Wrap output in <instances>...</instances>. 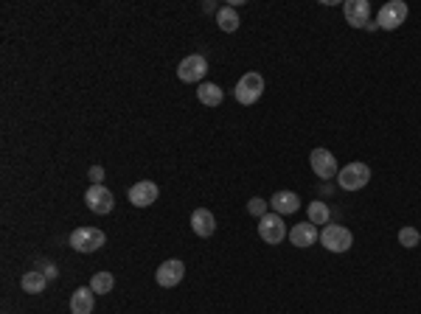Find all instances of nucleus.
I'll list each match as a JSON object with an SVG mask.
<instances>
[{"instance_id": "nucleus-1", "label": "nucleus", "mask_w": 421, "mask_h": 314, "mask_svg": "<svg viewBox=\"0 0 421 314\" xmlns=\"http://www.w3.org/2000/svg\"><path fill=\"white\" fill-rule=\"evenodd\" d=\"M104 242H107V236L99 228H87L84 225V228H76L70 233V247L76 253H96L99 247H104Z\"/></svg>"}, {"instance_id": "nucleus-2", "label": "nucleus", "mask_w": 421, "mask_h": 314, "mask_svg": "<svg viewBox=\"0 0 421 314\" xmlns=\"http://www.w3.org/2000/svg\"><path fill=\"white\" fill-rule=\"evenodd\" d=\"M320 244H323L329 253H346V250H351L354 236H351V230L343 228V225H326L323 233H320Z\"/></svg>"}, {"instance_id": "nucleus-3", "label": "nucleus", "mask_w": 421, "mask_h": 314, "mask_svg": "<svg viewBox=\"0 0 421 314\" xmlns=\"http://www.w3.org/2000/svg\"><path fill=\"white\" fill-rule=\"evenodd\" d=\"M261 93H264V76L261 73H244L236 84V101L244 107L256 104L261 98Z\"/></svg>"}, {"instance_id": "nucleus-4", "label": "nucleus", "mask_w": 421, "mask_h": 314, "mask_svg": "<svg viewBox=\"0 0 421 314\" xmlns=\"http://www.w3.org/2000/svg\"><path fill=\"white\" fill-rule=\"evenodd\" d=\"M368 180H371V169L365 163H348L346 169L337 171V183L346 191H360L368 185Z\"/></svg>"}, {"instance_id": "nucleus-5", "label": "nucleus", "mask_w": 421, "mask_h": 314, "mask_svg": "<svg viewBox=\"0 0 421 314\" xmlns=\"http://www.w3.org/2000/svg\"><path fill=\"white\" fill-rule=\"evenodd\" d=\"M405 20H408V3H405V0H391V3H385V6L379 8V14H377V25L385 28V31L399 28Z\"/></svg>"}, {"instance_id": "nucleus-6", "label": "nucleus", "mask_w": 421, "mask_h": 314, "mask_svg": "<svg viewBox=\"0 0 421 314\" xmlns=\"http://www.w3.org/2000/svg\"><path fill=\"white\" fill-rule=\"evenodd\" d=\"M206 73H208V59L200 56V53H191V56H186V59L177 65V76H180V81H189V84L203 81Z\"/></svg>"}, {"instance_id": "nucleus-7", "label": "nucleus", "mask_w": 421, "mask_h": 314, "mask_svg": "<svg viewBox=\"0 0 421 314\" xmlns=\"http://www.w3.org/2000/svg\"><path fill=\"white\" fill-rule=\"evenodd\" d=\"M258 236L267 242V244H281L287 239V225L278 214H264L258 219Z\"/></svg>"}, {"instance_id": "nucleus-8", "label": "nucleus", "mask_w": 421, "mask_h": 314, "mask_svg": "<svg viewBox=\"0 0 421 314\" xmlns=\"http://www.w3.org/2000/svg\"><path fill=\"white\" fill-rule=\"evenodd\" d=\"M84 202H87V208H90L93 214H99V216H107V214L115 208V197H113V191H107L104 185H90L87 194H84Z\"/></svg>"}, {"instance_id": "nucleus-9", "label": "nucleus", "mask_w": 421, "mask_h": 314, "mask_svg": "<svg viewBox=\"0 0 421 314\" xmlns=\"http://www.w3.org/2000/svg\"><path fill=\"white\" fill-rule=\"evenodd\" d=\"M183 275H186V264H183L180 259H169V261H163V264L158 267L155 281H158L161 287L172 289V287H177V284L183 281Z\"/></svg>"}, {"instance_id": "nucleus-10", "label": "nucleus", "mask_w": 421, "mask_h": 314, "mask_svg": "<svg viewBox=\"0 0 421 314\" xmlns=\"http://www.w3.org/2000/svg\"><path fill=\"white\" fill-rule=\"evenodd\" d=\"M309 163H312V171H315L320 180L337 177V160H334V155H332L329 149H315V152L309 155Z\"/></svg>"}, {"instance_id": "nucleus-11", "label": "nucleus", "mask_w": 421, "mask_h": 314, "mask_svg": "<svg viewBox=\"0 0 421 314\" xmlns=\"http://www.w3.org/2000/svg\"><path fill=\"white\" fill-rule=\"evenodd\" d=\"M158 185L152 183V180H141V183H135L130 191H127V197H130V202L135 205V208H149L155 199H158Z\"/></svg>"}, {"instance_id": "nucleus-12", "label": "nucleus", "mask_w": 421, "mask_h": 314, "mask_svg": "<svg viewBox=\"0 0 421 314\" xmlns=\"http://www.w3.org/2000/svg\"><path fill=\"white\" fill-rule=\"evenodd\" d=\"M343 14H346V22L354 25V28H363L371 17V3L368 0H346L343 6Z\"/></svg>"}, {"instance_id": "nucleus-13", "label": "nucleus", "mask_w": 421, "mask_h": 314, "mask_svg": "<svg viewBox=\"0 0 421 314\" xmlns=\"http://www.w3.org/2000/svg\"><path fill=\"white\" fill-rule=\"evenodd\" d=\"M318 239H320L318 225H312L309 219L301 222V225H295V228L289 230V242H292V247H312Z\"/></svg>"}, {"instance_id": "nucleus-14", "label": "nucleus", "mask_w": 421, "mask_h": 314, "mask_svg": "<svg viewBox=\"0 0 421 314\" xmlns=\"http://www.w3.org/2000/svg\"><path fill=\"white\" fill-rule=\"evenodd\" d=\"M270 205H272V211H275L278 216H284V214H295V211H301V197L292 194V191H278V194H272Z\"/></svg>"}, {"instance_id": "nucleus-15", "label": "nucleus", "mask_w": 421, "mask_h": 314, "mask_svg": "<svg viewBox=\"0 0 421 314\" xmlns=\"http://www.w3.org/2000/svg\"><path fill=\"white\" fill-rule=\"evenodd\" d=\"M191 230H194L200 239L213 236V230H216V219H213V214L206 211V208H197V211L191 214Z\"/></svg>"}, {"instance_id": "nucleus-16", "label": "nucleus", "mask_w": 421, "mask_h": 314, "mask_svg": "<svg viewBox=\"0 0 421 314\" xmlns=\"http://www.w3.org/2000/svg\"><path fill=\"white\" fill-rule=\"evenodd\" d=\"M93 289L90 287H79L73 295H70V314H90L96 301H93Z\"/></svg>"}, {"instance_id": "nucleus-17", "label": "nucleus", "mask_w": 421, "mask_h": 314, "mask_svg": "<svg viewBox=\"0 0 421 314\" xmlns=\"http://www.w3.org/2000/svg\"><path fill=\"white\" fill-rule=\"evenodd\" d=\"M20 287H23V292H28V295H39V292H45V287H48V275H45L42 270H31V273L23 275Z\"/></svg>"}, {"instance_id": "nucleus-18", "label": "nucleus", "mask_w": 421, "mask_h": 314, "mask_svg": "<svg viewBox=\"0 0 421 314\" xmlns=\"http://www.w3.org/2000/svg\"><path fill=\"white\" fill-rule=\"evenodd\" d=\"M197 98H200L206 107H219V104H222V98H225V93H222V87H219V84L203 81V84L197 87Z\"/></svg>"}, {"instance_id": "nucleus-19", "label": "nucleus", "mask_w": 421, "mask_h": 314, "mask_svg": "<svg viewBox=\"0 0 421 314\" xmlns=\"http://www.w3.org/2000/svg\"><path fill=\"white\" fill-rule=\"evenodd\" d=\"M216 25H219L222 31L233 34V31L239 28V14H236V8H233V6H222V8L216 11Z\"/></svg>"}, {"instance_id": "nucleus-20", "label": "nucleus", "mask_w": 421, "mask_h": 314, "mask_svg": "<svg viewBox=\"0 0 421 314\" xmlns=\"http://www.w3.org/2000/svg\"><path fill=\"white\" fill-rule=\"evenodd\" d=\"M309 222L312 225H329L332 222V211L326 202H309Z\"/></svg>"}, {"instance_id": "nucleus-21", "label": "nucleus", "mask_w": 421, "mask_h": 314, "mask_svg": "<svg viewBox=\"0 0 421 314\" xmlns=\"http://www.w3.org/2000/svg\"><path fill=\"white\" fill-rule=\"evenodd\" d=\"M113 287H115V278H113L110 273H96V275L90 278V289H93L96 295H107V292H113Z\"/></svg>"}, {"instance_id": "nucleus-22", "label": "nucleus", "mask_w": 421, "mask_h": 314, "mask_svg": "<svg viewBox=\"0 0 421 314\" xmlns=\"http://www.w3.org/2000/svg\"><path fill=\"white\" fill-rule=\"evenodd\" d=\"M399 244H402V247H419L421 233L416 230V228H410V225L402 228V230H399Z\"/></svg>"}, {"instance_id": "nucleus-23", "label": "nucleus", "mask_w": 421, "mask_h": 314, "mask_svg": "<svg viewBox=\"0 0 421 314\" xmlns=\"http://www.w3.org/2000/svg\"><path fill=\"white\" fill-rule=\"evenodd\" d=\"M247 211H250L253 216H258V219H261V216L267 214V202H264L261 197H253V199L247 202Z\"/></svg>"}, {"instance_id": "nucleus-24", "label": "nucleus", "mask_w": 421, "mask_h": 314, "mask_svg": "<svg viewBox=\"0 0 421 314\" xmlns=\"http://www.w3.org/2000/svg\"><path fill=\"white\" fill-rule=\"evenodd\" d=\"M101 177H104V169H101V166H93V169H90V180H93V185H101Z\"/></svg>"}, {"instance_id": "nucleus-25", "label": "nucleus", "mask_w": 421, "mask_h": 314, "mask_svg": "<svg viewBox=\"0 0 421 314\" xmlns=\"http://www.w3.org/2000/svg\"><path fill=\"white\" fill-rule=\"evenodd\" d=\"M37 270H42V273L48 275V281H51V278H56V270H54V264H48V261H42Z\"/></svg>"}]
</instances>
